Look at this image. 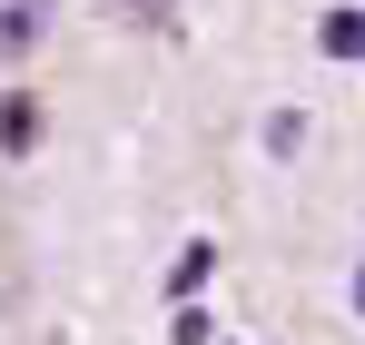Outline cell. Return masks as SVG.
I'll return each mask as SVG.
<instances>
[{"instance_id": "1", "label": "cell", "mask_w": 365, "mask_h": 345, "mask_svg": "<svg viewBox=\"0 0 365 345\" xmlns=\"http://www.w3.org/2000/svg\"><path fill=\"white\" fill-rule=\"evenodd\" d=\"M40 30H50V0H10V10H0V59L40 50Z\"/></svg>"}, {"instance_id": "2", "label": "cell", "mask_w": 365, "mask_h": 345, "mask_svg": "<svg viewBox=\"0 0 365 345\" xmlns=\"http://www.w3.org/2000/svg\"><path fill=\"white\" fill-rule=\"evenodd\" d=\"M30 138H40V99H30V89H10V99H0V148L20 158Z\"/></svg>"}, {"instance_id": "3", "label": "cell", "mask_w": 365, "mask_h": 345, "mask_svg": "<svg viewBox=\"0 0 365 345\" xmlns=\"http://www.w3.org/2000/svg\"><path fill=\"white\" fill-rule=\"evenodd\" d=\"M316 50H326V59H365V10H326Z\"/></svg>"}, {"instance_id": "4", "label": "cell", "mask_w": 365, "mask_h": 345, "mask_svg": "<svg viewBox=\"0 0 365 345\" xmlns=\"http://www.w3.org/2000/svg\"><path fill=\"white\" fill-rule=\"evenodd\" d=\"M207 267H217V247H207V237H187V247H178V267H168V287L197 296V287H207Z\"/></svg>"}, {"instance_id": "5", "label": "cell", "mask_w": 365, "mask_h": 345, "mask_svg": "<svg viewBox=\"0 0 365 345\" xmlns=\"http://www.w3.org/2000/svg\"><path fill=\"white\" fill-rule=\"evenodd\" d=\"M128 20H148V30H178V10H168V0H119Z\"/></svg>"}, {"instance_id": "6", "label": "cell", "mask_w": 365, "mask_h": 345, "mask_svg": "<svg viewBox=\"0 0 365 345\" xmlns=\"http://www.w3.org/2000/svg\"><path fill=\"white\" fill-rule=\"evenodd\" d=\"M356 306H365V277H356Z\"/></svg>"}]
</instances>
